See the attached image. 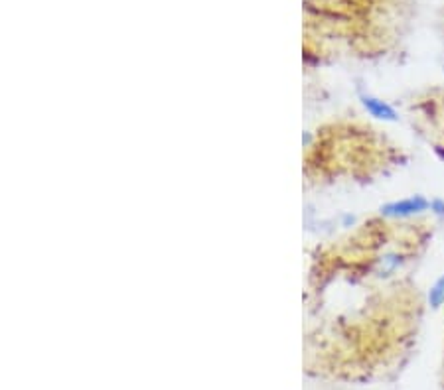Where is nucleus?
I'll list each match as a JSON object with an SVG mask.
<instances>
[{"mask_svg":"<svg viewBox=\"0 0 444 390\" xmlns=\"http://www.w3.org/2000/svg\"><path fill=\"white\" fill-rule=\"evenodd\" d=\"M362 103H364L365 111L369 112L371 117L379 119V121H385V123H397L399 121L397 111L389 105L387 100L377 99L373 95H364Z\"/></svg>","mask_w":444,"mask_h":390,"instance_id":"f03ea898","label":"nucleus"},{"mask_svg":"<svg viewBox=\"0 0 444 390\" xmlns=\"http://www.w3.org/2000/svg\"><path fill=\"white\" fill-rule=\"evenodd\" d=\"M431 213L436 215V217H441L444 219V200L443 197H434L431 200Z\"/></svg>","mask_w":444,"mask_h":390,"instance_id":"20e7f679","label":"nucleus"},{"mask_svg":"<svg viewBox=\"0 0 444 390\" xmlns=\"http://www.w3.org/2000/svg\"><path fill=\"white\" fill-rule=\"evenodd\" d=\"M424 211H431V201L424 195H410L405 200L391 201L381 207V217L385 219H410Z\"/></svg>","mask_w":444,"mask_h":390,"instance_id":"f257e3e1","label":"nucleus"},{"mask_svg":"<svg viewBox=\"0 0 444 390\" xmlns=\"http://www.w3.org/2000/svg\"><path fill=\"white\" fill-rule=\"evenodd\" d=\"M429 306L433 310H438L444 306V274L434 282L431 290H429Z\"/></svg>","mask_w":444,"mask_h":390,"instance_id":"7ed1b4c3","label":"nucleus"}]
</instances>
